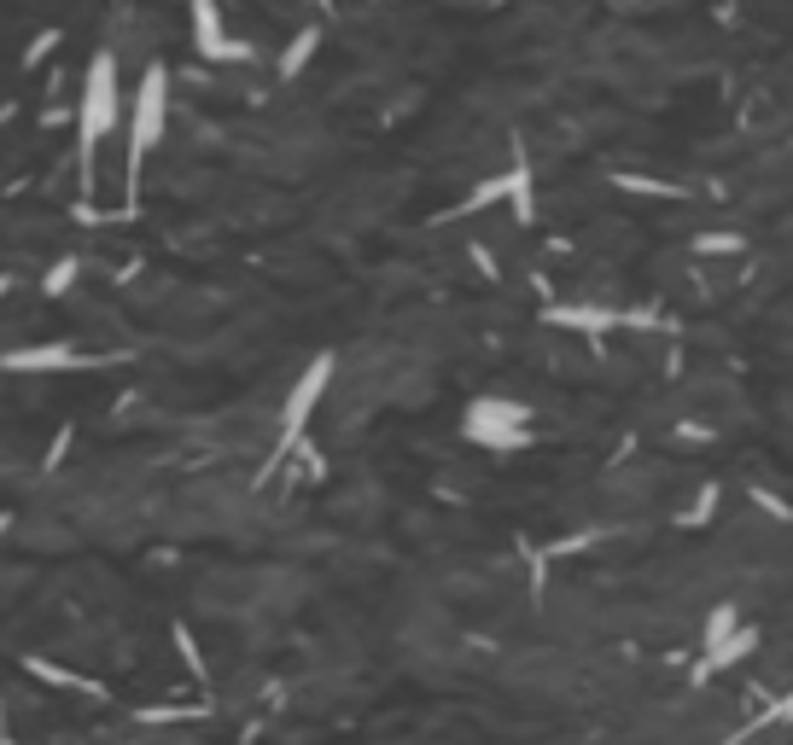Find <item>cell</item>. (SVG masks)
<instances>
[{"instance_id": "8", "label": "cell", "mask_w": 793, "mask_h": 745, "mask_svg": "<svg viewBox=\"0 0 793 745\" xmlns=\"http://www.w3.org/2000/svg\"><path fill=\"white\" fill-rule=\"evenodd\" d=\"M507 204H514V222H532V216H537L532 163H525V152H514V175H507Z\"/></svg>"}, {"instance_id": "4", "label": "cell", "mask_w": 793, "mask_h": 745, "mask_svg": "<svg viewBox=\"0 0 793 745\" xmlns=\"http://www.w3.org/2000/svg\"><path fill=\"white\" fill-rule=\"evenodd\" d=\"M328 379H333V361H328V356L303 367V379L292 385V397H287V413H280V425H287V438H280V454H287V449L303 438V425H310V413H315V402H321V390H328Z\"/></svg>"}, {"instance_id": "9", "label": "cell", "mask_w": 793, "mask_h": 745, "mask_svg": "<svg viewBox=\"0 0 793 745\" xmlns=\"http://www.w3.org/2000/svg\"><path fill=\"white\" fill-rule=\"evenodd\" d=\"M315 41H321V30H303V35L292 41V47L280 53V82H292L303 65H310V58H315Z\"/></svg>"}, {"instance_id": "2", "label": "cell", "mask_w": 793, "mask_h": 745, "mask_svg": "<svg viewBox=\"0 0 793 745\" xmlns=\"http://www.w3.org/2000/svg\"><path fill=\"white\" fill-rule=\"evenodd\" d=\"M164 117H170V71L147 65V76H140V88H135V106H129V193L140 181L147 152L164 140Z\"/></svg>"}, {"instance_id": "14", "label": "cell", "mask_w": 793, "mask_h": 745, "mask_svg": "<svg viewBox=\"0 0 793 745\" xmlns=\"http://www.w3.org/2000/svg\"><path fill=\"white\" fill-rule=\"evenodd\" d=\"M12 530V512H0V536H7Z\"/></svg>"}, {"instance_id": "6", "label": "cell", "mask_w": 793, "mask_h": 745, "mask_svg": "<svg viewBox=\"0 0 793 745\" xmlns=\"http://www.w3.org/2000/svg\"><path fill=\"white\" fill-rule=\"evenodd\" d=\"M752 647H759V629L736 624V629H729V635L718 640V647H706V652H700V665H695V676H688V681H711V676H724L729 665H741V658H747Z\"/></svg>"}, {"instance_id": "10", "label": "cell", "mask_w": 793, "mask_h": 745, "mask_svg": "<svg viewBox=\"0 0 793 745\" xmlns=\"http://www.w3.org/2000/svg\"><path fill=\"white\" fill-rule=\"evenodd\" d=\"M175 652H181V665H187L199 681L211 676V670H205V652H199V640H193V629H187V624H175Z\"/></svg>"}, {"instance_id": "3", "label": "cell", "mask_w": 793, "mask_h": 745, "mask_svg": "<svg viewBox=\"0 0 793 745\" xmlns=\"http://www.w3.org/2000/svg\"><path fill=\"white\" fill-rule=\"evenodd\" d=\"M467 438L484 449H525L532 443V408L507 397H484L467 408Z\"/></svg>"}, {"instance_id": "5", "label": "cell", "mask_w": 793, "mask_h": 745, "mask_svg": "<svg viewBox=\"0 0 793 745\" xmlns=\"http://www.w3.org/2000/svg\"><path fill=\"white\" fill-rule=\"evenodd\" d=\"M193 41H199V53L216 58V65H234V58H246V47L222 30V12H216V0H193Z\"/></svg>"}, {"instance_id": "13", "label": "cell", "mask_w": 793, "mask_h": 745, "mask_svg": "<svg viewBox=\"0 0 793 745\" xmlns=\"http://www.w3.org/2000/svg\"><path fill=\"white\" fill-rule=\"evenodd\" d=\"M53 47H58V30H47V35H35V47L24 53V65H42V58H47Z\"/></svg>"}, {"instance_id": "12", "label": "cell", "mask_w": 793, "mask_h": 745, "mask_svg": "<svg viewBox=\"0 0 793 745\" xmlns=\"http://www.w3.org/2000/svg\"><path fill=\"white\" fill-rule=\"evenodd\" d=\"M711 507H718V484H706V489H700V501L683 512V525H706V519H711Z\"/></svg>"}, {"instance_id": "1", "label": "cell", "mask_w": 793, "mask_h": 745, "mask_svg": "<svg viewBox=\"0 0 793 745\" xmlns=\"http://www.w3.org/2000/svg\"><path fill=\"white\" fill-rule=\"evenodd\" d=\"M124 122V94H117V58L94 53L83 82V111H76V140H83V181H94V147Z\"/></svg>"}, {"instance_id": "11", "label": "cell", "mask_w": 793, "mask_h": 745, "mask_svg": "<svg viewBox=\"0 0 793 745\" xmlns=\"http://www.w3.org/2000/svg\"><path fill=\"white\" fill-rule=\"evenodd\" d=\"M736 624H741V612H736V606H718V612H711V617H706V629H700V640H706V647H718V640H724L729 629H736Z\"/></svg>"}, {"instance_id": "7", "label": "cell", "mask_w": 793, "mask_h": 745, "mask_svg": "<svg viewBox=\"0 0 793 745\" xmlns=\"http://www.w3.org/2000/svg\"><path fill=\"white\" fill-rule=\"evenodd\" d=\"M24 676H35L42 688H65V693H88V699H106V688H94V681H83L76 670H65V665H53V658H24Z\"/></svg>"}]
</instances>
